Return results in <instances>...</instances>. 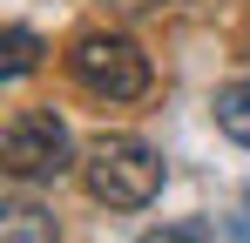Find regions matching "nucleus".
<instances>
[{
  "label": "nucleus",
  "mask_w": 250,
  "mask_h": 243,
  "mask_svg": "<svg viewBox=\"0 0 250 243\" xmlns=\"http://www.w3.org/2000/svg\"><path fill=\"white\" fill-rule=\"evenodd\" d=\"M0 237H7V243H47V237H54V216L27 209V202H14V209L0 216Z\"/></svg>",
  "instance_id": "6"
},
{
  "label": "nucleus",
  "mask_w": 250,
  "mask_h": 243,
  "mask_svg": "<svg viewBox=\"0 0 250 243\" xmlns=\"http://www.w3.org/2000/svg\"><path fill=\"white\" fill-rule=\"evenodd\" d=\"M68 75L82 81L88 95H102V101H142L156 68H149V54L128 34H82L68 47Z\"/></svg>",
  "instance_id": "3"
},
{
  "label": "nucleus",
  "mask_w": 250,
  "mask_h": 243,
  "mask_svg": "<svg viewBox=\"0 0 250 243\" xmlns=\"http://www.w3.org/2000/svg\"><path fill=\"white\" fill-rule=\"evenodd\" d=\"M34 68H41V34H34V27H7V40H0V75L21 81V75H34Z\"/></svg>",
  "instance_id": "5"
},
{
  "label": "nucleus",
  "mask_w": 250,
  "mask_h": 243,
  "mask_svg": "<svg viewBox=\"0 0 250 243\" xmlns=\"http://www.w3.org/2000/svg\"><path fill=\"white\" fill-rule=\"evenodd\" d=\"M216 128H223L237 149H250V81H230V88H216Z\"/></svg>",
  "instance_id": "4"
},
{
  "label": "nucleus",
  "mask_w": 250,
  "mask_h": 243,
  "mask_svg": "<svg viewBox=\"0 0 250 243\" xmlns=\"http://www.w3.org/2000/svg\"><path fill=\"white\" fill-rule=\"evenodd\" d=\"M0 169L14 182H54V176L82 169L75 162V142H68V122L54 115V108H21V115L0 128Z\"/></svg>",
  "instance_id": "2"
},
{
  "label": "nucleus",
  "mask_w": 250,
  "mask_h": 243,
  "mask_svg": "<svg viewBox=\"0 0 250 243\" xmlns=\"http://www.w3.org/2000/svg\"><path fill=\"white\" fill-rule=\"evenodd\" d=\"M82 182L108 209H149L163 189V156L142 135H95L82 149Z\"/></svg>",
  "instance_id": "1"
},
{
  "label": "nucleus",
  "mask_w": 250,
  "mask_h": 243,
  "mask_svg": "<svg viewBox=\"0 0 250 243\" xmlns=\"http://www.w3.org/2000/svg\"><path fill=\"white\" fill-rule=\"evenodd\" d=\"M128 7H163V0H128Z\"/></svg>",
  "instance_id": "7"
}]
</instances>
